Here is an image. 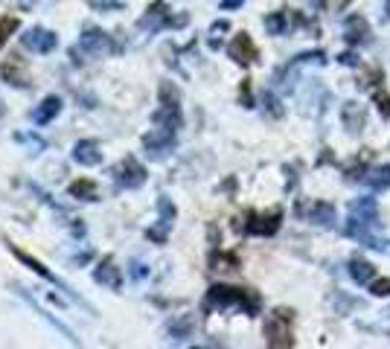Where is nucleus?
Wrapping results in <instances>:
<instances>
[{
	"instance_id": "f257e3e1",
	"label": "nucleus",
	"mask_w": 390,
	"mask_h": 349,
	"mask_svg": "<svg viewBox=\"0 0 390 349\" xmlns=\"http://www.w3.org/2000/svg\"><path fill=\"white\" fill-rule=\"evenodd\" d=\"M213 309H242L248 317H257L262 309V297L254 288L213 285L204 297V312H213Z\"/></svg>"
},
{
	"instance_id": "f03ea898",
	"label": "nucleus",
	"mask_w": 390,
	"mask_h": 349,
	"mask_svg": "<svg viewBox=\"0 0 390 349\" xmlns=\"http://www.w3.org/2000/svg\"><path fill=\"white\" fill-rule=\"evenodd\" d=\"M291 323H295V312L291 309H277L268 323H266V338L271 349H288L295 346V332H291Z\"/></svg>"
},
{
	"instance_id": "7ed1b4c3",
	"label": "nucleus",
	"mask_w": 390,
	"mask_h": 349,
	"mask_svg": "<svg viewBox=\"0 0 390 349\" xmlns=\"http://www.w3.org/2000/svg\"><path fill=\"white\" fill-rule=\"evenodd\" d=\"M155 125H160V129H172V131L180 129L178 91L169 85V82H163L160 85V108L155 111Z\"/></svg>"
},
{
	"instance_id": "20e7f679",
	"label": "nucleus",
	"mask_w": 390,
	"mask_h": 349,
	"mask_svg": "<svg viewBox=\"0 0 390 349\" xmlns=\"http://www.w3.org/2000/svg\"><path fill=\"white\" fill-rule=\"evenodd\" d=\"M184 23H187V15L172 18L169 6L160 3V0H155V3L146 9V15L137 21V26H140L143 32H158V30H163V26H184Z\"/></svg>"
},
{
	"instance_id": "39448f33",
	"label": "nucleus",
	"mask_w": 390,
	"mask_h": 349,
	"mask_svg": "<svg viewBox=\"0 0 390 349\" xmlns=\"http://www.w3.org/2000/svg\"><path fill=\"white\" fill-rule=\"evenodd\" d=\"M76 50H82L85 55H93V59H100V55L114 53V38H111L108 32H102V30H96V26H88V30L82 32Z\"/></svg>"
},
{
	"instance_id": "423d86ee",
	"label": "nucleus",
	"mask_w": 390,
	"mask_h": 349,
	"mask_svg": "<svg viewBox=\"0 0 390 349\" xmlns=\"http://www.w3.org/2000/svg\"><path fill=\"white\" fill-rule=\"evenodd\" d=\"M114 178H117V184L125 187V189H137V187H143V180H146V169L140 163H137V158H125L120 160V166L114 169Z\"/></svg>"
},
{
	"instance_id": "0eeeda50",
	"label": "nucleus",
	"mask_w": 390,
	"mask_h": 349,
	"mask_svg": "<svg viewBox=\"0 0 390 349\" xmlns=\"http://www.w3.org/2000/svg\"><path fill=\"white\" fill-rule=\"evenodd\" d=\"M280 221H283V213L280 209H271V213L259 216V213H248V225L245 230L250 236H274L277 230H280Z\"/></svg>"
},
{
	"instance_id": "6e6552de",
	"label": "nucleus",
	"mask_w": 390,
	"mask_h": 349,
	"mask_svg": "<svg viewBox=\"0 0 390 349\" xmlns=\"http://www.w3.org/2000/svg\"><path fill=\"white\" fill-rule=\"evenodd\" d=\"M21 44H24L26 50L38 53V55H47V53H53L55 47H59V35L50 32V30H41V26H35V30H30L26 35H21Z\"/></svg>"
},
{
	"instance_id": "1a4fd4ad",
	"label": "nucleus",
	"mask_w": 390,
	"mask_h": 349,
	"mask_svg": "<svg viewBox=\"0 0 390 349\" xmlns=\"http://www.w3.org/2000/svg\"><path fill=\"white\" fill-rule=\"evenodd\" d=\"M228 55L236 62V64H242V67H248V64H254L257 59H259V50H257V44L250 41V35L248 32H239L233 41H230V47H228Z\"/></svg>"
},
{
	"instance_id": "9d476101",
	"label": "nucleus",
	"mask_w": 390,
	"mask_h": 349,
	"mask_svg": "<svg viewBox=\"0 0 390 349\" xmlns=\"http://www.w3.org/2000/svg\"><path fill=\"white\" fill-rule=\"evenodd\" d=\"M143 146L149 149L151 158H163L166 151H169L175 146V131L172 129H160V125H155V131H149L143 137Z\"/></svg>"
},
{
	"instance_id": "9b49d317",
	"label": "nucleus",
	"mask_w": 390,
	"mask_h": 349,
	"mask_svg": "<svg viewBox=\"0 0 390 349\" xmlns=\"http://www.w3.org/2000/svg\"><path fill=\"white\" fill-rule=\"evenodd\" d=\"M344 38H346V44H353V47L367 44L370 41V23L361 15H350L344 21Z\"/></svg>"
},
{
	"instance_id": "f8f14e48",
	"label": "nucleus",
	"mask_w": 390,
	"mask_h": 349,
	"mask_svg": "<svg viewBox=\"0 0 390 349\" xmlns=\"http://www.w3.org/2000/svg\"><path fill=\"white\" fill-rule=\"evenodd\" d=\"M73 160L79 166H100L102 163V146L96 140H79L73 146Z\"/></svg>"
},
{
	"instance_id": "ddd939ff",
	"label": "nucleus",
	"mask_w": 390,
	"mask_h": 349,
	"mask_svg": "<svg viewBox=\"0 0 390 349\" xmlns=\"http://www.w3.org/2000/svg\"><path fill=\"white\" fill-rule=\"evenodd\" d=\"M158 209H160V218H158V227H155V230H149V239L166 242V233H169L172 221H175V207H172L169 198H160V201H158Z\"/></svg>"
},
{
	"instance_id": "4468645a",
	"label": "nucleus",
	"mask_w": 390,
	"mask_h": 349,
	"mask_svg": "<svg viewBox=\"0 0 390 349\" xmlns=\"http://www.w3.org/2000/svg\"><path fill=\"white\" fill-rule=\"evenodd\" d=\"M0 73H3V79L9 82V85H15V88H30L32 85L30 73H26V64L21 59H15V55H12V59L0 67Z\"/></svg>"
},
{
	"instance_id": "2eb2a0df",
	"label": "nucleus",
	"mask_w": 390,
	"mask_h": 349,
	"mask_svg": "<svg viewBox=\"0 0 390 349\" xmlns=\"http://www.w3.org/2000/svg\"><path fill=\"white\" fill-rule=\"evenodd\" d=\"M59 111H62V100H59V96H44L41 105L32 111V122L47 125V122H53L55 117H59Z\"/></svg>"
},
{
	"instance_id": "dca6fc26",
	"label": "nucleus",
	"mask_w": 390,
	"mask_h": 349,
	"mask_svg": "<svg viewBox=\"0 0 390 349\" xmlns=\"http://www.w3.org/2000/svg\"><path fill=\"white\" fill-rule=\"evenodd\" d=\"M341 120L346 122V129H350L353 134H358L361 129H364V120H367V111L361 108L358 102H346L341 108Z\"/></svg>"
},
{
	"instance_id": "f3484780",
	"label": "nucleus",
	"mask_w": 390,
	"mask_h": 349,
	"mask_svg": "<svg viewBox=\"0 0 390 349\" xmlns=\"http://www.w3.org/2000/svg\"><path fill=\"white\" fill-rule=\"evenodd\" d=\"M93 279H96V283H102V285H108L111 291H120V285H122L120 268H114V262H111V259H105V262L100 265V268H96Z\"/></svg>"
},
{
	"instance_id": "a211bd4d",
	"label": "nucleus",
	"mask_w": 390,
	"mask_h": 349,
	"mask_svg": "<svg viewBox=\"0 0 390 349\" xmlns=\"http://www.w3.org/2000/svg\"><path fill=\"white\" fill-rule=\"evenodd\" d=\"M350 216L358 218V221H379V204H375L373 198H358L350 207Z\"/></svg>"
},
{
	"instance_id": "6ab92c4d",
	"label": "nucleus",
	"mask_w": 390,
	"mask_h": 349,
	"mask_svg": "<svg viewBox=\"0 0 390 349\" xmlns=\"http://www.w3.org/2000/svg\"><path fill=\"white\" fill-rule=\"evenodd\" d=\"M9 250H12V254H15V256H18V259H21L24 265H30V268H32V271H35L38 276H44V279H47V283H53V285H62V283H59V279H55V274H50V271H47V268H44V265H41L38 259H32V256H26V254H24V250L18 247V245H12V242H9ZM62 288H64V285H62Z\"/></svg>"
},
{
	"instance_id": "aec40b11",
	"label": "nucleus",
	"mask_w": 390,
	"mask_h": 349,
	"mask_svg": "<svg viewBox=\"0 0 390 349\" xmlns=\"http://www.w3.org/2000/svg\"><path fill=\"white\" fill-rule=\"evenodd\" d=\"M309 218L320 227H335V207L326 204V201H317V204H312Z\"/></svg>"
},
{
	"instance_id": "412c9836",
	"label": "nucleus",
	"mask_w": 390,
	"mask_h": 349,
	"mask_svg": "<svg viewBox=\"0 0 390 349\" xmlns=\"http://www.w3.org/2000/svg\"><path fill=\"white\" fill-rule=\"evenodd\" d=\"M350 276L355 279L358 285L373 283V279H375V265H370L367 259H353L350 262Z\"/></svg>"
},
{
	"instance_id": "4be33fe9",
	"label": "nucleus",
	"mask_w": 390,
	"mask_h": 349,
	"mask_svg": "<svg viewBox=\"0 0 390 349\" xmlns=\"http://www.w3.org/2000/svg\"><path fill=\"white\" fill-rule=\"evenodd\" d=\"M364 184L370 189H375V192L387 189L390 187V166H375V169H370L367 178H364Z\"/></svg>"
},
{
	"instance_id": "5701e85b",
	"label": "nucleus",
	"mask_w": 390,
	"mask_h": 349,
	"mask_svg": "<svg viewBox=\"0 0 390 349\" xmlns=\"http://www.w3.org/2000/svg\"><path fill=\"white\" fill-rule=\"evenodd\" d=\"M192 323H195L192 317H178V320H172V323H169V334L175 341H187L192 334Z\"/></svg>"
},
{
	"instance_id": "b1692460",
	"label": "nucleus",
	"mask_w": 390,
	"mask_h": 349,
	"mask_svg": "<svg viewBox=\"0 0 390 349\" xmlns=\"http://www.w3.org/2000/svg\"><path fill=\"white\" fill-rule=\"evenodd\" d=\"M210 265H213V271H236L239 268V256L236 254H213Z\"/></svg>"
},
{
	"instance_id": "393cba45",
	"label": "nucleus",
	"mask_w": 390,
	"mask_h": 349,
	"mask_svg": "<svg viewBox=\"0 0 390 349\" xmlns=\"http://www.w3.org/2000/svg\"><path fill=\"white\" fill-rule=\"evenodd\" d=\"M266 30L271 35H283L288 30V18H286V12H271V15L266 18Z\"/></svg>"
},
{
	"instance_id": "a878e982",
	"label": "nucleus",
	"mask_w": 390,
	"mask_h": 349,
	"mask_svg": "<svg viewBox=\"0 0 390 349\" xmlns=\"http://www.w3.org/2000/svg\"><path fill=\"white\" fill-rule=\"evenodd\" d=\"M71 195H76L82 201H96V187L91 180H76V184H71Z\"/></svg>"
},
{
	"instance_id": "bb28decb",
	"label": "nucleus",
	"mask_w": 390,
	"mask_h": 349,
	"mask_svg": "<svg viewBox=\"0 0 390 349\" xmlns=\"http://www.w3.org/2000/svg\"><path fill=\"white\" fill-rule=\"evenodd\" d=\"M18 23H21V21H18L15 15H3V18H0V47H3L6 41H9V35L18 30Z\"/></svg>"
},
{
	"instance_id": "cd10ccee",
	"label": "nucleus",
	"mask_w": 390,
	"mask_h": 349,
	"mask_svg": "<svg viewBox=\"0 0 390 349\" xmlns=\"http://www.w3.org/2000/svg\"><path fill=\"white\" fill-rule=\"evenodd\" d=\"M346 178H350V180H364V178H367V163H364V158H358L355 163L346 166Z\"/></svg>"
},
{
	"instance_id": "c85d7f7f",
	"label": "nucleus",
	"mask_w": 390,
	"mask_h": 349,
	"mask_svg": "<svg viewBox=\"0 0 390 349\" xmlns=\"http://www.w3.org/2000/svg\"><path fill=\"white\" fill-rule=\"evenodd\" d=\"M370 291H373L375 297H390V279H373Z\"/></svg>"
},
{
	"instance_id": "c756f323",
	"label": "nucleus",
	"mask_w": 390,
	"mask_h": 349,
	"mask_svg": "<svg viewBox=\"0 0 390 349\" xmlns=\"http://www.w3.org/2000/svg\"><path fill=\"white\" fill-rule=\"evenodd\" d=\"M266 108H268V114H274V117H283V108H280V102H277V96L268 91L266 93Z\"/></svg>"
},
{
	"instance_id": "7c9ffc66",
	"label": "nucleus",
	"mask_w": 390,
	"mask_h": 349,
	"mask_svg": "<svg viewBox=\"0 0 390 349\" xmlns=\"http://www.w3.org/2000/svg\"><path fill=\"white\" fill-rule=\"evenodd\" d=\"M375 105H379V111L390 120V96H379V100H375Z\"/></svg>"
},
{
	"instance_id": "2f4dec72",
	"label": "nucleus",
	"mask_w": 390,
	"mask_h": 349,
	"mask_svg": "<svg viewBox=\"0 0 390 349\" xmlns=\"http://www.w3.org/2000/svg\"><path fill=\"white\" fill-rule=\"evenodd\" d=\"M21 140H24V143H26V146H30V149H35V155H38V151H41V149H44V143H41V140H38V137H21Z\"/></svg>"
},
{
	"instance_id": "473e14b6",
	"label": "nucleus",
	"mask_w": 390,
	"mask_h": 349,
	"mask_svg": "<svg viewBox=\"0 0 390 349\" xmlns=\"http://www.w3.org/2000/svg\"><path fill=\"white\" fill-rule=\"evenodd\" d=\"M338 62H344L346 67H355V64H358V55H355V53H344Z\"/></svg>"
},
{
	"instance_id": "72a5a7b5",
	"label": "nucleus",
	"mask_w": 390,
	"mask_h": 349,
	"mask_svg": "<svg viewBox=\"0 0 390 349\" xmlns=\"http://www.w3.org/2000/svg\"><path fill=\"white\" fill-rule=\"evenodd\" d=\"M242 3H245V0H221V9H228V12H230V9H239Z\"/></svg>"
},
{
	"instance_id": "f704fd0d",
	"label": "nucleus",
	"mask_w": 390,
	"mask_h": 349,
	"mask_svg": "<svg viewBox=\"0 0 390 349\" xmlns=\"http://www.w3.org/2000/svg\"><path fill=\"white\" fill-rule=\"evenodd\" d=\"M242 102H245V108H250V85H248V82L242 85Z\"/></svg>"
},
{
	"instance_id": "c9c22d12",
	"label": "nucleus",
	"mask_w": 390,
	"mask_h": 349,
	"mask_svg": "<svg viewBox=\"0 0 390 349\" xmlns=\"http://www.w3.org/2000/svg\"><path fill=\"white\" fill-rule=\"evenodd\" d=\"M131 268H134V271H131V274H134V276H137V279H140V276H143V274H146V271H143V265H140V262H134V265H131Z\"/></svg>"
},
{
	"instance_id": "e433bc0d",
	"label": "nucleus",
	"mask_w": 390,
	"mask_h": 349,
	"mask_svg": "<svg viewBox=\"0 0 390 349\" xmlns=\"http://www.w3.org/2000/svg\"><path fill=\"white\" fill-rule=\"evenodd\" d=\"M384 18L390 21V0H387V3H384Z\"/></svg>"
},
{
	"instance_id": "4c0bfd02",
	"label": "nucleus",
	"mask_w": 390,
	"mask_h": 349,
	"mask_svg": "<svg viewBox=\"0 0 390 349\" xmlns=\"http://www.w3.org/2000/svg\"><path fill=\"white\" fill-rule=\"evenodd\" d=\"M3 111H6V108H3V100H0V117H3Z\"/></svg>"
},
{
	"instance_id": "58836bf2",
	"label": "nucleus",
	"mask_w": 390,
	"mask_h": 349,
	"mask_svg": "<svg viewBox=\"0 0 390 349\" xmlns=\"http://www.w3.org/2000/svg\"><path fill=\"white\" fill-rule=\"evenodd\" d=\"M315 3H317V0H315Z\"/></svg>"
}]
</instances>
